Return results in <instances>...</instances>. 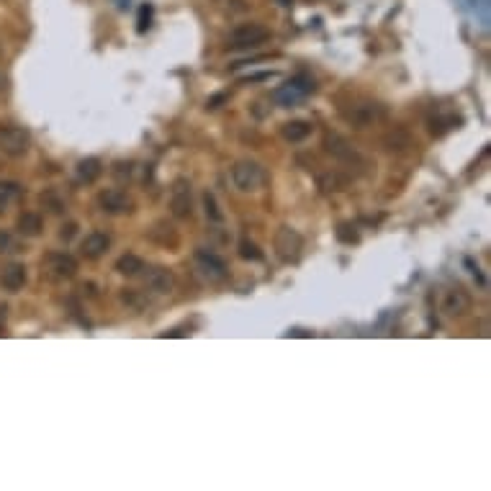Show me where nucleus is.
<instances>
[{
    "mask_svg": "<svg viewBox=\"0 0 491 491\" xmlns=\"http://www.w3.org/2000/svg\"><path fill=\"white\" fill-rule=\"evenodd\" d=\"M0 286H3L8 293H18V291L26 286V268H23L21 262L6 265L3 273H0Z\"/></svg>",
    "mask_w": 491,
    "mask_h": 491,
    "instance_id": "obj_15",
    "label": "nucleus"
},
{
    "mask_svg": "<svg viewBox=\"0 0 491 491\" xmlns=\"http://www.w3.org/2000/svg\"><path fill=\"white\" fill-rule=\"evenodd\" d=\"M224 101H227V93H219V96L209 98V101H206V106H209L211 111H214V108H219V103H224Z\"/></svg>",
    "mask_w": 491,
    "mask_h": 491,
    "instance_id": "obj_29",
    "label": "nucleus"
},
{
    "mask_svg": "<svg viewBox=\"0 0 491 491\" xmlns=\"http://www.w3.org/2000/svg\"><path fill=\"white\" fill-rule=\"evenodd\" d=\"M108 247H111V237H108L106 231H90L88 237L82 239L80 253H82V257H88V260H98L101 255L108 253Z\"/></svg>",
    "mask_w": 491,
    "mask_h": 491,
    "instance_id": "obj_13",
    "label": "nucleus"
},
{
    "mask_svg": "<svg viewBox=\"0 0 491 491\" xmlns=\"http://www.w3.org/2000/svg\"><path fill=\"white\" fill-rule=\"evenodd\" d=\"M144 286L155 293H170L175 288V276L167 268H144Z\"/></svg>",
    "mask_w": 491,
    "mask_h": 491,
    "instance_id": "obj_14",
    "label": "nucleus"
},
{
    "mask_svg": "<svg viewBox=\"0 0 491 491\" xmlns=\"http://www.w3.org/2000/svg\"><path fill=\"white\" fill-rule=\"evenodd\" d=\"M265 170H262L260 165L253 162V160H239L234 162L231 167V183L242 191V193H255V191H260L265 186Z\"/></svg>",
    "mask_w": 491,
    "mask_h": 491,
    "instance_id": "obj_2",
    "label": "nucleus"
},
{
    "mask_svg": "<svg viewBox=\"0 0 491 491\" xmlns=\"http://www.w3.org/2000/svg\"><path fill=\"white\" fill-rule=\"evenodd\" d=\"M337 239H340V242H345V245H355V242H360V234L355 231V227H347V224H343V227L337 229Z\"/></svg>",
    "mask_w": 491,
    "mask_h": 491,
    "instance_id": "obj_25",
    "label": "nucleus"
},
{
    "mask_svg": "<svg viewBox=\"0 0 491 491\" xmlns=\"http://www.w3.org/2000/svg\"><path fill=\"white\" fill-rule=\"evenodd\" d=\"M270 39V31L260 23H239L237 29L229 34V42L227 44L231 49H255V46L265 44Z\"/></svg>",
    "mask_w": 491,
    "mask_h": 491,
    "instance_id": "obj_4",
    "label": "nucleus"
},
{
    "mask_svg": "<svg viewBox=\"0 0 491 491\" xmlns=\"http://www.w3.org/2000/svg\"><path fill=\"white\" fill-rule=\"evenodd\" d=\"M75 229H77V224H68V227H62V231H60V237L68 242V239H72L75 237Z\"/></svg>",
    "mask_w": 491,
    "mask_h": 491,
    "instance_id": "obj_28",
    "label": "nucleus"
},
{
    "mask_svg": "<svg viewBox=\"0 0 491 491\" xmlns=\"http://www.w3.org/2000/svg\"><path fill=\"white\" fill-rule=\"evenodd\" d=\"M6 319H8V306L3 304V306H0V335L6 332Z\"/></svg>",
    "mask_w": 491,
    "mask_h": 491,
    "instance_id": "obj_31",
    "label": "nucleus"
},
{
    "mask_svg": "<svg viewBox=\"0 0 491 491\" xmlns=\"http://www.w3.org/2000/svg\"><path fill=\"white\" fill-rule=\"evenodd\" d=\"M116 270H119L121 276L134 278V276H139L141 270H144V260H141V257H136V255H121L119 260H116Z\"/></svg>",
    "mask_w": 491,
    "mask_h": 491,
    "instance_id": "obj_21",
    "label": "nucleus"
},
{
    "mask_svg": "<svg viewBox=\"0 0 491 491\" xmlns=\"http://www.w3.org/2000/svg\"><path fill=\"white\" fill-rule=\"evenodd\" d=\"M31 147V136L23 127L0 124V152L8 157H23Z\"/></svg>",
    "mask_w": 491,
    "mask_h": 491,
    "instance_id": "obj_3",
    "label": "nucleus"
},
{
    "mask_svg": "<svg viewBox=\"0 0 491 491\" xmlns=\"http://www.w3.org/2000/svg\"><path fill=\"white\" fill-rule=\"evenodd\" d=\"M273 72H255V75H247L245 82H260V80H268Z\"/></svg>",
    "mask_w": 491,
    "mask_h": 491,
    "instance_id": "obj_30",
    "label": "nucleus"
},
{
    "mask_svg": "<svg viewBox=\"0 0 491 491\" xmlns=\"http://www.w3.org/2000/svg\"><path fill=\"white\" fill-rule=\"evenodd\" d=\"M442 312L447 317H463L471 312V296L463 288H450L442 296Z\"/></svg>",
    "mask_w": 491,
    "mask_h": 491,
    "instance_id": "obj_12",
    "label": "nucleus"
},
{
    "mask_svg": "<svg viewBox=\"0 0 491 491\" xmlns=\"http://www.w3.org/2000/svg\"><path fill=\"white\" fill-rule=\"evenodd\" d=\"M42 227H44V222H42V216L34 214V211L21 214L18 216V222H15V229H18V234H23V237H37L39 231H42Z\"/></svg>",
    "mask_w": 491,
    "mask_h": 491,
    "instance_id": "obj_18",
    "label": "nucleus"
},
{
    "mask_svg": "<svg viewBox=\"0 0 491 491\" xmlns=\"http://www.w3.org/2000/svg\"><path fill=\"white\" fill-rule=\"evenodd\" d=\"M273 245H276V255L283 262H296L298 257H301V250H304V239H301V234H298L296 229L281 227V229L276 231Z\"/></svg>",
    "mask_w": 491,
    "mask_h": 491,
    "instance_id": "obj_5",
    "label": "nucleus"
},
{
    "mask_svg": "<svg viewBox=\"0 0 491 491\" xmlns=\"http://www.w3.org/2000/svg\"><path fill=\"white\" fill-rule=\"evenodd\" d=\"M98 206L101 211L106 214H124V211H132V198H129L124 191H103V193H98Z\"/></svg>",
    "mask_w": 491,
    "mask_h": 491,
    "instance_id": "obj_11",
    "label": "nucleus"
},
{
    "mask_svg": "<svg viewBox=\"0 0 491 491\" xmlns=\"http://www.w3.org/2000/svg\"><path fill=\"white\" fill-rule=\"evenodd\" d=\"M283 139H288V141H304L306 136L312 134V124L309 121H301V119H296V121H288V124H283Z\"/></svg>",
    "mask_w": 491,
    "mask_h": 491,
    "instance_id": "obj_19",
    "label": "nucleus"
},
{
    "mask_svg": "<svg viewBox=\"0 0 491 491\" xmlns=\"http://www.w3.org/2000/svg\"><path fill=\"white\" fill-rule=\"evenodd\" d=\"M23 193V188L13 180H0V214H6L8 206Z\"/></svg>",
    "mask_w": 491,
    "mask_h": 491,
    "instance_id": "obj_20",
    "label": "nucleus"
},
{
    "mask_svg": "<svg viewBox=\"0 0 491 491\" xmlns=\"http://www.w3.org/2000/svg\"><path fill=\"white\" fill-rule=\"evenodd\" d=\"M44 270L49 273V278H54V281H65V278H75V273H77V260H75L72 255L52 253V255H46Z\"/></svg>",
    "mask_w": 491,
    "mask_h": 491,
    "instance_id": "obj_8",
    "label": "nucleus"
},
{
    "mask_svg": "<svg viewBox=\"0 0 491 491\" xmlns=\"http://www.w3.org/2000/svg\"><path fill=\"white\" fill-rule=\"evenodd\" d=\"M458 6L471 15L476 18L481 29H489V0H458Z\"/></svg>",
    "mask_w": 491,
    "mask_h": 491,
    "instance_id": "obj_17",
    "label": "nucleus"
},
{
    "mask_svg": "<svg viewBox=\"0 0 491 491\" xmlns=\"http://www.w3.org/2000/svg\"><path fill=\"white\" fill-rule=\"evenodd\" d=\"M196 268H198V273H201L209 283H222V281H227V276H229L227 262H224L216 253L206 250V247L196 250Z\"/></svg>",
    "mask_w": 491,
    "mask_h": 491,
    "instance_id": "obj_6",
    "label": "nucleus"
},
{
    "mask_svg": "<svg viewBox=\"0 0 491 491\" xmlns=\"http://www.w3.org/2000/svg\"><path fill=\"white\" fill-rule=\"evenodd\" d=\"M42 203H44V209H49L52 214H60V211L65 209V201H62L54 191H46V193H42Z\"/></svg>",
    "mask_w": 491,
    "mask_h": 491,
    "instance_id": "obj_24",
    "label": "nucleus"
},
{
    "mask_svg": "<svg viewBox=\"0 0 491 491\" xmlns=\"http://www.w3.org/2000/svg\"><path fill=\"white\" fill-rule=\"evenodd\" d=\"M149 21H152V6H141L139 8V34H144V31L149 29Z\"/></svg>",
    "mask_w": 491,
    "mask_h": 491,
    "instance_id": "obj_26",
    "label": "nucleus"
},
{
    "mask_svg": "<svg viewBox=\"0 0 491 491\" xmlns=\"http://www.w3.org/2000/svg\"><path fill=\"white\" fill-rule=\"evenodd\" d=\"M239 257H242V260L260 262L262 253H260V247L255 245V242H250V239H242V242H239Z\"/></svg>",
    "mask_w": 491,
    "mask_h": 491,
    "instance_id": "obj_23",
    "label": "nucleus"
},
{
    "mask_svg": "<svg viewBox=\"0 0 491 491\" xmlns=\"http://www.w3.org/2000/svg\"><path fill=\"white\" fill-rule=\"evenodd\" d=\"M381 106L378 103H357L352 106L350 111L345 113V119L350 121L355 129H365V127H371L373 121H378L381 119Z\"/></svg>",
    "mask_w": 491,
    "mask_h": 491,
    "instance_id": "obj_10",
    "label": "nucleus"
},
{
    "mask_svg": "<svg viewBox=\"0 0 491 491\" xmlns=\"http://www.w3.org/2000/svg\"><path fill=\"white\" fill-rule=\"evenodd\" d=\"M278 3H281V6H291V3H293V0H278Z\"/></svg>",
    "mask_w": 491,
    "mask_h": 491,
    "instance_id": "obj_32",
    "label": "nucleus"
},
{
    "mask_svg": "<svg viewBox=\"0 0 491 491\" xmlns=\"http://www.w3.org/2000/svg\"><path fill=\"white\" fill-rule=\"evenodd\" d=\"M170 211L175 219H188L193 214V196H191V183L188 180H175L170 193Z\"/></svg>",
    "mask_w": 491,
    "mask_h": 491,
    "instance_id": "obj_7",
    "label": "nucleus"
},
{
    "mask_svg": "<svg viewBox=\"0 0 491 491\" xmlns=\"http://www.w3.org/2000/svg\"><path fill=\"white\" fill-rule=\"evenodd\" d=\"M203 209H206V219L209 222H214V224H222L224 222V214H222V209H219V203H216V198H214V193H203Z\"/></svg>",
    "mask_w": 491,
    "mask_h": 491,
    "instance_id": "obj_22",
    "label": "nucleus"
},
{
    "mask_svg": "<svg viewBox=\"0 0 491 491\" xmlns=\"http://www.w3.org/2000/svg\"><path fill=\"white\" fill-rule=\"evenodd\" d=\"M324 149H327L332 157H337V160H343V162H347V165H365L363 157L357 155L355 149L350 147V141H345L343 136L327 134L324 136Z\"/></svg>",
    "mask_w": 491,
    "mask_h": 491,
    "instance_id": "obj_9",
    "label": "nucleus"
},
{
    "mask_svg": "<svg viewBox=\"0 0 491 491\" xmlns=\"http://www.w3.org/2000/svg\"><path fill=\"white\" fill-rule=\"evenodd\" d=\"M101 172H103V162H101L98 157H85V160H80L77 167H75L77 183H85V186L96 183V180L101 178Z\"/></svg>",
    "mask_w": 491,
    "mask_h": 491,
    "instance_id": "obj_16",
    "label": "nucleus"
},
{
    "mask_svg": "<svg viewBox=\"0 0 491 491\" xmlns=\"http://www.w3.org/2000/svg\"><path fill=\"white\" fill-rule=\"evenodd\" d=\"M314 90H317V82H314L312 75H293L291 80H286L281 88L273 90V101L281 103L283 108H291V106H298L304 101L306 96H312Z\"/></svg>",
    "mask_w": 491,
    "mask_h": 491,
    "instance_id": "obj_1",
    "label": "nucleus"
},
{
    "mask_svg": "<svg viewBox=\"0 0 491 491\" xmlns=\"http://www.w3.org/2000/svg\"><path fill=\"white\" fill-rule=\"evenodd\" d=\"M11 245H13V239H11V234L0 229V253H8V250H11Z\"/></svg>",
    "mask_w": 491,
    "mask_h": 491,
    "instance_id": "obj_27",
    "label": "nucleus"
}]
</instances>
